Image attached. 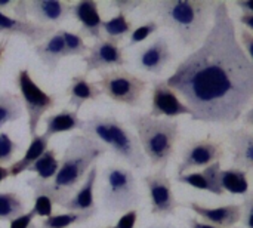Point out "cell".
<instances>
[{"label":"cell","instance_id":"9c48e42d","mask_svg":"<svg viewBox=\"0 0 253 228\" xmlns=\"http://www.w3.org/2000/svg\"><path fill=\"white\" fill-rule=\"evenodd\" d=\"M144 184L148 190L151 214L154 217H169L181 206L173 194L172 182L166 175V168H160L156 172L144 177Z\"/></svg>","mask_w":253,"mask_h":228},{"label":"cell","instance_id":"4fadbf2b","mask_svg":"<svg viewBox=\"0 0 253 228\" xmlns=\"http://www.w3.org/2000/svg\"><path fill=\"white\" fill-rule=\"evenodd\" d=\"M71 3L61 0H31L27 1L28 16L36 24L44 27H55L70 16Z\"/></svg>","mask_w":253,"mask_h":228},{"label":"cell","instance_id":"f907efd6","mask_svg":"<svg viewBox=\"0 0 253 228\" xmlns=\"http://www.w3.org/2000/svg\"><path fill=\"white\" fill-rule=\"evenodd\" d=\"M107 228H116V227H107Z\"/></svg>","mask_w":253,"mask_h":228},{"label":"cell","instance_id":"44dd1931","mask_svg":"<svg viewBox=\"0 0 253 228\" xmlns=\"http://www.w3.org/2000/svg\"><path fill=\"white\" fill-rule=\"evenodd\" d=\"M98 178V168L92 166L90 171L87 172L83 184L80 188L61 206L67 209L68 212H89L96 209L95 208V197H93V190Z\"/></svg>","mask_w":253,"mask_h":228},{"label":"cell","instance_id":"1f68e13d","mask_svg":"<svg viewBox=\"0 0 253 228\" xmlns=\"http://www.w3.org/2000/svg\"><path fill=\"white\" fill-rule=\"evenodd\" d=\"M159 28H160V22L159 21H147V22L141 24L139 27H136L135 30H132V33L129 36V46H135V45L147 40Z\"/></svg>","mask_w":253,"mask_h":228},{"label":"cell","instance_id":"f1b7e54d","mask_svg":"<svg viewBox=\"0 0 253 228\" xmlns=\"http://www.w3.org/2000/svg\"><path fill=\"white\" fill-rule=\"evenodd\" d=\"M22 116L21 98L12 92H0V129Z\"/></svg>","mask_w":253,"mask_h":228},{"label":"cell","instance_id":"2e32d148","mask_svg":"<svg viewBox=\"0 0 253 228\" xmlns=\"http://www.w3.org/2000/svg\"><path fill=\"white\" fill-rule=\"evenodd\" d=\"M53 33V27H44L40 24H36L33 21L21 22L13 19L10 15L0 12V34L9 36H21L27 42L37 45L46 37H49Z\"/></svg>","mask_w":253,"mask_h":228},{"label":"cell","instance_id":"7dc6e473","mask_svg":"<svg viewBox=\"0 0 253 228\" xmlns=\"http://www.w3.org/2000/svg\"><path fill=\"white\" fill-rule=\"evenodd\" d=\"M7 178H9V171H7V168L0 166V184H1L3 181H6Z\"/></svg>","mask_w":253,"mask_h":228},{"label":"cell","instance_id":"603a6c76","mask_svg":"<svg viewBox=\"0 0 253 228\" xmlns=\"http://www.w3.org/2000/svg\"><path fill=\"white\" fill-rule=\"evenodd\" d=\"M49 137L47 135H44V134H37V135H34L33 138H31V142H30V145H28V148L25 150V153H24V156L18 160V162H15V163H12V166H9L7 168V171H9V178L12 177V178H15V177H18V175H21V174H24V172H27V169L47 150V145H49Z\"/></svg>","mask_w":253,"mask_h":228},{"label":"cell","instance_id":"d6a6232c","mask_svg":"<svg viewBox=\"0 0 253 228\" xmlns=\"http://www.w3.org/2000/svg\"><path fill=\"white\" fill-rule=\"evenodd\" d=\"M16 151H18L16 142L6 132H0V166L10 163Z\"/></svg>","mask_w":253,"mask_h":228},{"label":"cell","instance_id":"e0dca14e","mask_svg":"<svg viewBox=\"0 0 253 228\" xmlns=\"http://www.w3.org/2000/svg\"><path fill=\"white\" fill-rule=\"evenodd\" d=\"M227 138L233 154V168L249 172L253 168V135L251 129H231Z\"/></svg>","mask_w":253,"mask_h":228},{"label":"cell","instance_id":"681fc988","mask_svg":"<svg viewBox=\"0 0 253 228\" xmlns=\"http://www.w3.org/2000/svg\"><path fill=\"white\" fill-rule=\"evenodd\" d=\"M28 228H37V227H36L34 224H31V226H30V227H28Z\"/></svg>","mask_w":253,"mask_h":228},{"label":"cell","instance_id":"4dcf8cb0","mask_svg":"<svg viewBox=\"0 0 253 228\" xmlns=\"http://www.w3.org/2000/svg\"><path fill=\"white\" fill-rule=\"evenodd\" d=\"M62 39H64V49H65V58L70 56H84L87 53V46L83 40V37L79 33L62 30Z\"/></svg>","mask_w":253,"mask_h":228},{"label":"cell","instance_id":"277c9868","mask_svg":"<svg viewBox=\"0 0 253 228\" xmlns=\"http://www.w3.org/2000/svg\"><path fill=\"white\" fill-rule=\"evenodd\" d=\"M80 131L82 135L92 138L107 150H113L114 154L129 166L135 169L145 168L147 159L135 134L114 116H93L87 120H82Z\"/></svg>","mask_w":253,"mask_h":228},{"label":"cell","instance_id":"9a60e30c","mask_svg":"<svg viewBox=\"0 0 253 228\" xmlns=\"http://www.w3.org/2000/svg\"><path fill=\"white\" fill-rule=\"evenodd\" d=\"M185 206L191 212H194L197 217H200L203 220V223L218 226V227H236L242 220V206L237 203L225 205V206H219V208H208L197 202H188Z\"/></svg>","mask_w":253,"mask_h":228},{"label":"cell","instance_id":"5bb4252c","mask_svg":"<svg viewBox=\"0 0 253 228\" xmlns=\"http://www.w3.org/2000/svg\"><path fill=\"white\" fill-rule=\"evenodd\" d=\"M172 59L169 43L165 37H157L138 53V67L150 74H162Z\"/></svg>","mask_w":253,"mask_h":228},{"label":"cell","instance_id":"52a82bcc","mask_svg":"<svg viewBox=\"0 0 253 228\" xmlns=\"http://www.w3.org/2000/svg\"><path fill=\"white\" fill-rule=\"evenodd\" d=\"M96 86L108 99L127 107H136L141 102L148 83L125 68H111L99 73Z\"/></svg>","mask_w":253,"mask_h":228},{"label":"cell","instance_id":"5b68a950","mask_svg":"<svg viewBox=\"0 0 253 228\" xmlns=\"http://www.w3.org/2000/svg\"><path fill=\"white\" fill-rule=\"evenodd\" d=\"M129 122L136 132V139L145 159L154 168H166L178 142L179 125L170 119H154L148 114L135 113Z\"/></svg>","mask_w":253,"mask_h":228},{"label":"cell","instance_id":"7402d4cb","mask_svg":"<svg viewBox=\"0 0 253 228\" xmlns=\"http://www.w3.org/2000/svg\"><path fill=\"white\" fill-rule=\"evenodd\" d=\"M67 95H68V104L74 108V111L79 113V110L84 102L98 99L102 95V92L95 82L87 80V76L79 74L71 77L70 86L67 88Z\"/></svg>","mask_w":253,"mask_h":228},{"label":"cell","instance_id":"f546056e","mask_svg":"<svg viewBox=\"0 0 253 228\" xmlns=\"http://www.w3.org/2000/svg\"><path fill=\"white\" fill-rule=\"evenodd\" d=\"M25 212L24 200L13 191H0V221H12Z\"/></svg>","mask_w":253,"mask_h":228},{"label":"cell","instance_id":"8fae6325","mask_svg":"<svg viewBox=\"0 0 253 228\" xmlns=\"http://www.w3.org/2000/svg\"><path fill=\"white\" fill-rule=\"evenodd\" d=\"M224 156V147L221 142L213 139H197L193 141L184 151L182 159L176 168V177L187 174L191 169L206 168L215 162H219Z\"/></svg>","mask_w":253,"mask_h":228},{"label":"cell","instance_id":"c3c4849f","mask_svg":"<svg viewBox=\"0 0 253 228\" xmlns=\"http://www.w3.org/2000/svg\"><path fill=\"white\" fill-rule=\"evenodd\" d=\"M147 228H175L172 224H153Z\"/></svg>","mask_w":253,"mask_h":228},{"label":"cell","instance_id":"7bdbcfd3","mask_svg":"<svg viewBox=\"0 0 253 228\" xmlns=\"http://www.w3.org/2000/svg\"><path fill=\"white\" fill-rule=\"evenodd\" d=\"M236 6L242 9V13H253V0H237Z\"/></svg>","mask_w":253,"mask_h":228},{"label":"cell","instance_id":"ab89813d","mask_svg":"<svg viewBox=\"0 0 253 228\" xmlns=\"http://www.w3.org/2000/svg\"><path fill=\"white\" fill-rule=\"evenodd\" d=\"M136 221H138V212H136V209H133V211H129V212H126L119 221H117V224L114 226L116 228H135V224H136Z\"/></svg>","mask_w":253,"mask_h":228},{"label":"cell","instance_id":"836d02e7","mask_svg":"<svg viewBox=\"0 0 253 228\" xmlns=\"http://www.w3.org/2000/svg\"><path fill=\"white\" fill-rule=\"evenodd\" d=\"M52 208L53 203L52 200L42 193H34V205H33V211L36 214V217H42L43 220L52 215Z\"/></svg>","mask_w":253,"mask_h":228},{"label":"cell","instance_id":"83f0119b","mask_svg":"<svg viewBox=\"0 0 253 228\" xmlns=\"http://www.w3.org/2000/svg\"><path fill=\"white\" fill-rule=\"evenodd\" d=\"M96 214V209L89 212H65L58 215H50L44 218L40 224V228H70L77 224L87 223L90 218H93Z\"/></svg>","mask_w":253,"mask_h":228},{"label":"cell","instance_id":"d4e9b609","mask_svg":"<svg viewBox=\"0 0 253 228\" xmlns=\"http://www.w3.org/2000/svg\"><path fill=\"white\" fill-rule=\"evenodd\" d=\"M219 182L224 193L228 191L230 194H236V196H246L249 193L248 172L243 169H237V168L221 169Z\"/></svg>","mask_w":253,"mask_h":228},{"label":"cell","instance_id":"d6986e66","mask_svg":"<svg viewBox=\"0 0 253 228\" xmlns=\"http://www.w3.org/2000/svg\"><path fill=\"white\" fill-rule=\"evenodd\" d=\"M221 163L215 162L209 166H206L202 172H191L176 177V181L203 191H209L216 196H222L224 190L221 188L219 182V172H221Z\"/></svg>","mask_w":253,"mask_h":228},{"label":"cell","instance_id":"ac0fdd59","mask_svg":"<svg viewBox=\"0 0 253 228\" xmlns=\"http://www.w3.org/2000/svg\"><path fill=\"white\" fill-rule=\"evenodd\" d=\"M70 15H73L80 22V30L86 37H92L95 40L101 39L102 18L95 0H80L71 3Z\"/></svg>","mask_w":253,"mask_h":228},{"label":"cell","instance_id":"ee69618b","mask_svg":"<svg viewBox=\"0 0 253 228\" xmlns=\"http://www.w3.org/2000/svg\"><path fill=\"white\" fill-rule=\"evenodd\" d=\"M7 45H9V37L0 39V70H1V67H3V64H4V56H6Z\"/></svg>","mask_w":253,"mask_h":228},{"label":"cell","instance_id":"8992f818","mask_svg":"<svg viewBox=\"0 0 253 228\" xmlns=\"http://www.w3.org/2000/svg\"><path fill=\"white\" fill-rule=\"evenodd\" d=\"M102 205L108 212L133 211L139 200V191L133 172L120 165L107 166L102 174Z\"/></svg>","mask_w":253,"mask_h":228},{"label":"cell","instance_id":"cb8c5ba5","mask_svg":"<svg viewBox=\"0 0 253 228\" xmlns=\"http://www.w3.org/2000/svg\"><path fill=\"white\" fill-rule=\"evenodd\" d=\"M44 123H46L44 135L52 138L53 135H58V134L80 129L82 119L79 117V113L74 110H62L56 114L47 116L44 119Z\"/></svg>","mask_w":253,"mask_h":228},{"label":"cell","instance_id":"60d3db41","mask_svg":"<svg viewBox=\"0 0 253 228\" xmlns=\"http://www.w3.org/2000/svg\"><path fill=\"white\" fill-rule=\"evenodd\" d=\"M239 21H240L243 28H246V30L253 33V13H242L239 16Z\"/></svg>","mask_w":253,"mask_h":228},{"label":"cell","instance_id":"74e56055","mask_svg":"<svg viewBox=\"0 0 253 228\" xmlns=\"http://www.w3.org/2000/svg\"><path fill=\"white\" fill-rule=\"evenodd\" d=\"M13 19L21 21V22H28V9H27V1L25 0H13V4L9 10Z\"/></svg>","mask_w":253,"mask_h":228},{"label":"cell","instance_id":"484cf974","mask_svg":"<svg viewBox=\"0 0 253 228\" xmlns=\"http://www.w3.org/2000/svg\"><path fill=\"white\" fill-rule=\"evenodd\" d=\"M58 168H59V160L56 159V153L55 150H50L47 148L28 169L27 172H33L36 174V178L37 181L40 182H49L53 180V177L56 175L58 172Z\"/></svg>","mask_w":253,"mask_h":228},{"label":"cell","instance_id":"3957f363","mask_svg":"<svg viewBox=\"0 0 253 228\" xmlns=\"http://www.w3.org/2000/svg\"><path fill=\"white\" fill-rule=\"evenodd\" d=\"M216 3L212 0H162L145 3V6L156 12L160 22L170 28L185 47L194 50L209 33Z\"/></svg>","mask_w":253,"mask_h":228},{"label":"cell","instance_id":"f35d334b","mask_svg":"<svg viewBox=\"0 0 253 228\" xmlns=\"http://www.w3.org/2000/svg\"><path fill=\"white\" fill-rule=\"evenodd\" d=\"M36 218V214L33 209H30L28 212H24L22 215L13 218L9 223V228H28L33 224V220Z\"/></svg>","mask_w":253,"mask_h":228},{"label":"cell","instance_id":"f6af8a7d","mask_svg":"<svg viewBox=\"0 0 253 228\" xmlns=\"http://www.w3.org/2000/svg\"><path fill=\"white\" fill-rule=\"evenodd\" d=\"M12 4H13V0H0V12L7 15V12L10 10Z\"/></svg>","mask_w":253,"mask_h":228},{"label":"cell","instance_id":"8d00e7d4","mask_svg":"<svg viewBox=\"0 0 253 228\" xmlns=\"http://www.w3.org/2000/svg\"><path fill=\"white\" fill-rule=\"evenodd\" d=\"M237 40L242 46V49L245 50V53L252 59L253 58V33L243 28L240 30V33H237Z\"/></svg>","mask_w":253,"mask_h":228},{"label":"cell","instance_id":"e575fe53","mask_svg":"<svg viewBox=\"0 0 253 228\" xmlns=\"http://www.w3.org/2000/svg\"><path fill=\"white\" fill-rule=\"evenodd\" d=\"M242 206V223L246 228H253V196L252 194H246Z\"/></svg>","mask_w":253,"mask_h":228},{"label":"cell","instance_id":"b9f144b4","mask_svg":"<svg viewBox=\"0 0 253 228\" xmlns=\"http://www.w3.org/2000/svg\"><path fill=\"white\" fill-rule=\"evenodd\" d=\"M188 228H224V227L212 226V224H208V223L199 221V220H196V218H190V220H188ZM231 228H237V227H231Z\"/></svg>","mask_w":253,"mask_h":228},{"label":"cell","instance_id":"6da1fadb","mask_svg":"<svg viewBox=\"0 0 253 228\" xmlns=\"http://www.w3.org/2000/svg\"><path fill=\"white\" fill-rule=\"evenodd\" d=\"M166 85L182 96L191 119L231 125L251 108L253 62L245 53L228 4L218 1L202 45L179 62Z\"/></svg>","mask_w":253,"mask_h":228},{"label":"cell","instance_id":"ba28073f","mask_svg":"<svg viewBox=\"0 0 253 228\" xmlns=\"http://www.w3.org/2000/svg\"><path fill=\"white\" fill-rule=\"evenodd\" d=\"M16 86L19 89V98L22 102V108L27 111V126L31 138L37 135V129L42 117L55 107V98L44 92L31 77L27 68L18 71Z\"/></svg>","mask_w":253,"mask_h":228},{"label":"cell","instance_id":"bcb514c9","mask_svg":"<svg viewBox=\"0 0 253 228\" xmlns=\"http://www.w3.org/2000/svg\"><path fill=\"white\" fill-rule=\"evenodd\" d=\"M245 117V122L248 123V129H251V126H252V107L242 116V119Z\"/></svg>","mask_w":253,"mask_h":228},{"label":"cell","instance_id":"30bf717a","mask_svg":"<svg viewBox=\"0 0 253 228\" xmlns=\"http://www.w3.org/2000/svg\"><path fill=\"white\" fill-rule=\"evenodd\" d=\"M84 62V76L93 71H105L111 68H120L127 64L122 47L117 43H113L107 39H98L87 49V53L83 56Z\"/></svg>","mask_w":253,"mask_h":228},{"label":"cell","instance_id":"7a4b0ae2","mask_svg":"<svg viewBox=\"0 0 253 228\" xmlns=\"http://www.w3.org/2000/svg\"><path fill=\"white\" fill-rule=\"evenodd\" d=\"M108 150L99 142L84 135H73L59 162L56 175L49 182H40L37 180H28L27 185L34 193L46 194L53 205L62 206L76 191L79 184L84 181L87 172L95 162L102 157Z\"/></svg>","mask_w":253,"mask_h":228},{"label":"cell","instance_id":"7c38bea8","mask_svg":"<svg viewBox=\"0 0 253 228\" xmlns=\"http://www.w3.org/2000/svg\"><path fill=\"white\" fill-rule=\"evenodd\" d=\"M154 119H172L178 116H190L191 110L179 99L176 92L170 89L165 80L153 82V93H151V110L150 114Z\"/></svg>","mask_w":253,"mask_h":228},{"label":"cell","instance_id":"ffe728a7","mask_svg":"<svg viewBox=\"0 0 253 228\" xmlns=\"http://www.w3.org/2000/svg\"><path fill=\"white\" fill-rule=\"evenodd\" d=\"M34 52L40 59V62L49 70V73H53L59 65V62L65 58L62 30L53 31L49 37L34 45Z\"/></svg>","mask_w":253,"mask_h":228},{"label":"cell","instance_id":"4316f807","mask_svg":"<svg viewBox=\"0 0 253 228\" xmlns=\"http://www.w3.org/2000/svg\"><path fill=\"white\" fill-rule=\"evenodd\" d=\"M132 30H133L132 22L122 12H117L116 16H113L107 21H102V27H101V31L107 36V40L117 43V45L125 37H129Z\"/></svg>","mask_w":253,"mask_h":228},{"label":"cell","instance_id":"d590c367","mask_svg":"<svg viewBox=\"0 0 253 228\" xmlns=\"http://www.w3.org/2000/svg\"><path fill=\"white\" fill-rule=\"evenodd\" d=\"M110 6L116 7L117 12H122L127 16L130 12L144 6V1H141V0H113V1H110Z\"/></svg>","mask_w":253,"mask_h":228}]
</instances>
